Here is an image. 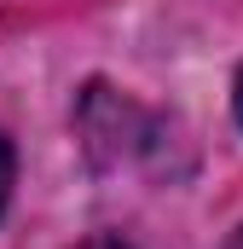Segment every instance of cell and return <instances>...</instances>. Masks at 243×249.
Wrapping results in <instances>:
<instances>
[{
	"instance_id": "1",
	"label": "cell",
	"mask_w": 243,
	"mask_h": 249,
	"mask_svg": "<svg viewBox=\"0 0 243 249\" xmlns=\"http://www.w3.org/2000/svg\"><path fill=\"white\" fill-rule=\"evenodd\" d=\"M6 191H12V145L0 133V209H6Z\"/></svg>"
},
{
	"instance_id": "2",
	"label": "cell",
	"mask_w": 243,
	"mask_h": 249,
	"mask_svg": "<svg viewBox=\"0 0 243 249\" xmlns=\"http://www.w3.org/2000/svg\"><path fill=\"white\" fill-rule=\"evenodd\" d=\"M75 249H133V244H122V238H87V244H75Z\"/></svg>"
},
{
	"instance_id": "3",
	"label": "cell",
	"mask_w": 243,
	"mask_h": 249,
	"mask_svg": "<svg viewBox=\"0 0 243 249\" xmlns=\"http://www.w3.org/2000/svg\"><path fill=\"white\" fill-rule=\"evenodd\" d=\"M232 105H238V122H243V70H238V93H232Z\"/></svg>"
},
{
	"instance_id": "4",
	"label": "cell",
	"mask_w": 243,
	"mask_h": 249,
	"mask_svg": "<svg viewBox=\"0 0 243 249\" xmlns=\"http://www.w3.org/2000/svg\"><path fill=\"white\" fill-rule=\"evenodd\" d=\"M238 249H243V244H238Z\"/></svg>"
}]
</instances>
